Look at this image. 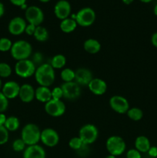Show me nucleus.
Segmentation results:
<instances>
[{
    "instance_id": "5701e85b",
    "label": "nucleus",
    "mask_w": 157,
    "mask_h": 158,
    "mask_svg": "<svg viewBox=\"0 0 157 158\" xmlns=\"http://www.w3.org/2000/svg\"><path fill=\"white\" fill-rule=\"evenodd\" d=\"M77 25L78 24L75 19H72V18H67L62 20L60 23V29L65 33H70L76 29Z\"/></svg>"
},
{
    "instance_id": "c756f323",
    "label": "nucleus",
    "mask_w": 157,
    "mask_h": 158,
    "mask_svg": "<svg viewBox=\"0 0 157 158\" xmlns=\"http://www.w3.org/2000/svg\"><path fill=\"white\" fill-rule=\"evenodd\" d=\"M84 143H83L81 139L78 137H72V139H70L69 142V146L71 149L74 150V151H78L80 148L83 147V145Z\"/></svg>"
},
{
    "instance_id": "cd10ccee",
    "label": "nucleus",
    "mask_w": 157,
    "mask_h": 158,
    "mask_svg": "<svg viewBox=\"0 0 157 158\" xmlns=\"http://www.w3.org/2000/svg\"><path fill=\"white\" fill-rule=\"evenodd\" d=\"M61 78L64 83L73 81L75 80V71L70 68H65L61 72Z\"/></svg>"
},
{
    "instance_id": "6e6552de",
    "label": "nucleus",
    "mask_w": 157,
    "mask_h": 158,
    "mask_svg": "<svg viewBox=\"0 0 157 158\" xmlns=\"http://www.w3.org/2000/svg\"><path fill=\"white\" fill-rule=\"evenodd\" d=\"M44 108L46 114L53 117H61L66 112V105L61 100L52 99L45 104Z\"/></svg>"
},
{
    "instance_id": "393cba45",
    "label": "nucleus",
    "mask_w": 157,
    "mask_h": 158,
    "mask_svg": "<svg viewBox=\"0 0 157 158\" xmlns=\"http://www.w3.org/2000/svg\"><path fill=\"white\" fill-rule=\"evenodd\" d=\"M66 64V58L62 54H57L52 57L50 65L55 69H62Z\"/></svg>"
},
{
    "instance_id": "ddd939ff",
    "label": "nucleus",
    "mask_w": 157,
    "mask_h": 158,
    "mask_svg": "<svg viewBox=\"0 0 157 158\" xmlns=\"http://www.w3.org/2000/svg\"><path fill=\"white\" fill-rule=\"evenodd\" d=\"M27 26L26 20L19 16L14 17L10 20L8 26V30L9 33L13 35H19L25 32Z\"/></svg>"
},
{
    "instance_id": "a19ab883",
    "label": "nucleus",
    "mask_w": 157,
    "mask_h": 158,
    "mask_svg": "<svg viewBox=\"0 0 157 158\" xmlns=\"http://www.w3.org/2000/svg\"><path fill=\"white\" fill-rule=\"evenodd\" d=\"M11 2L12 4H13L14 6H20L21 7L22 6H23L24 4H26V0H9Z\"/></svg>"
},
{
    "instance_id": "09e8293b",
    "label": "nucleus",
    "mask_w": 157,
    "mask_h": 158,
    "mask_svg": "<svg viewBox=\"0 0 157 158\" xmlns=\"http://www.w3.org/2000/svg\"><path fill=\"white\" fill-rule=\"evenodd\" d=\"M106 158H116V157H115V156L111 155V154H109V155H108Z\"/></svg>"
},
{
    "instance_id": "79ce46f5",
    "label": "nucleus",
    "mask_w": 157,
    "mask_h": 158,
    "mask_svg": "<svg viewBox=\"0 0 157 158\" xmlns=\"http://www.w3.org/2000/svg\"><path fill=\"white\" fill-rule=\"evenodd\" d=\"M151 43L153 45V46L157 48V32L152 34V37H151Z\"/></svg>"
},
{
    "instance_id": "7c9ffc66",
    "label": "nucleus",
    "mask_w": 157,
    "mask_h": 158,
    "mask_svg": "<svg viewBox=\"0 0 157 158\" xmlns=\"http://www.w3.org/2000/svg\"><path fill=\"white\" fill-rule=\"evenodd\" d=\"M12 46V42L8 38L0 39V51L1 52H7L10 51Z\"/></svg>"
},
{
    "instance_id": "37998d69",
    "label": "nucleus",
    "mask_w": 157,
    "mask_h": 158,
    "mask_svg": "<svg viewBox=\"0 0 157 158\" xmlns=\"http://www.w3.org/2000/svg\"><path fill=\"white\" fill-rule=\"evenodd\" d=\"M6 119H7V117L5 115L4 113H1L0 114V126H4L5 123H6Z\"/></svg>"
},
{
    "instance_id": "a211bd4d",
    "label": "nucleus",
    "mask_w": 157,
    "mask_h": 158,
    "mask_svg": "<svg viewBox=\"0 0 157 158\" xmlns=\"http://www.w3.org/2000/svg\"><path fill=\"white\" fill-rule=\"evenodd\" d=\"M35 90L30 84H23L20 86L18 97L23 103H30L35 99Z\"/></svg>"
},
{
    "instance_id": "a18cd8bd",
    "label": "nucleus",
    "mask_w": 157,
    "mask_h": 158,
    "mask_svg": "<svg viewBox=\"0 0 157 158\" xmlns=\"http://www.w3.org/2000/svg\"><path fill=\"white\" fill-rule=\"evenodd\" d=\"M133 1H134V0H123V3H124V4H126V5L131 4V3H132Z\"/></svg>"
},
{
    "instance_id": "1a4fd4ad",
    "label": "nucleus",
    "mask_w": 157,
    "mask_h": 158,
    "mask_svg": "<svg viewBox=\"0 0 157 158\" xmlns=\"http://www.w3.org/2000/svg\"><path fill=\"white\" fill-rule=\"evenodd\" d=\"M26 20L29 24H32L35 26H41L44 20V13L39 7L35 6H31L27 8L25 13Z\"/></svg>"
},
{
    "instance_id": "39448f33",
    "label": "nucleus",
    "mask_w": 157,
    "mask_h": 158,
    "mask_svg": "<svg viewBox=\"0 0 157 158\" xmlns=\"http://www.w3.org/2000/svg\"><path fill=\"white\" fill-rule=\"evenodd\" d=\"M36 67L35 64L30 60H23L17 61L15 65V73L22 78H29L35 74Z\"/></svg>"
},
{
    "instance_id": "c9c22d12",
    "label": "nucleus",
    "mask_w": 157,
    "mask_h": 158,
    "mask_svg": "<svg viewBox=\"0 0 157 158\" xmlns=\"http://www.w3.org/2000/svg\"><path fill=\"white\" fill-rule=\"evenodd\" d=\"M141 153L136 149H130L126 154V158H141Z\"/></svg>"
},
{
    "instance_id": "7ed1b4c3",
    "label": "nucleus",
    "mask_w": 157,
    "mask_h": 158,
    "mask_svg": "<svg viewBox=\"0 0 157 158\" xmlns=\"http://www.w3.org/2000/svg\"><path fill=\"white\" fill-rule=\"evenodd\" d=\"M41 138V131L35 123H29L25 125L21 132V139L26 146L38 144Z\"/></svg>"
},
{
    "instance_id": "58836bf2",
    "label": "nucleus",
    "mask_w": 157,
    "mask_h": 158,
    "mask_svg": "<svg viewBox=\"0 0 157 158\" xmlns=\"http://www.w3.org/2000/svg\"><path fill=\"white\" fill-rule=\"evenodd\" d=\"M147 153L149 154V155L151 156L152 157H157V148L156 147H151Z\"/></svg>"
},
{
    "instance_id": "de8ad7c7",
    "label": "nucleus",
    "mask_w": 157,
    "mask_h": 158,
    "mask_svg": "<svg viewBox=\"0 0 157 158\" xmlns=\"http://www.w3.org/2000/svg\"><path fill=\"white\" fill-rule=\"evenodd\" d=\"M140 2H144V3H149L150 2H152V0H139Z\"/></svg>"
},
{
    "instance_id": "bb28decb",
    "label": "nucleus",
    "mask_w": 157,
    "mask_h": 158,
    "mask_svg": "<svg viewBox=\"0 0 157 158\" xmlns=\"http://www.w3.org/2000/svg\"><path fill=\"white\" fill-rule=\"evenodd\" d=\"M126 114H127L128 117L132 120H134V121H139L143 117V110L137 107L129 108Z\"/></svg>"
},
{
    "instance_id": "9d476101",
    "label": "nucleus",
    "mask_w": 157,
    "mask_h": 158,
    "mask_svg": "<svg viewBox=\"0 0 157 158\" xmlns=\"http://www.w3.org/2000/svg\"><path fill=\"white\" fill-rule=\"evenodd\" d=\"M63 98L69 100H75L81 95V87L75 81L64 83L61 86Z\"/></svg>"
},
{
    "instance_id": "e433bc0d",
    "label": "nucleus",
    "mask_w": 157,
    "mask_h": 158,
    "mask_svg": "<svg viewBox=\"0 0 157 158\" xmlns=\"http://www.w3.org/2000/svg\"><path fill=\"white\" fill-rule=\"evenodd\" d=\"M35 29H36V26H35L32 24H28L26 27L25 32L29 35H33L34 33H35Z\"/></svg>"
},
{
    "instance_id": "aec40b11",
    "label": "nucleus",
    "mask_w": 157,
    "mask_h": 158,
    "mask_svg": "<svg viewBox=\"0 0 157 158\" xmlns=\"http://www.w3.org/2000/svg\"><path fill=\"white\" fill-rule=\"evenodd\" d=\"M35 98L41 103H46L52 100V91L49 87L39 86L35 89Z\"/></svg>"
},
{
    "instance_id": "c85d7f7f",
    "label": "nucleus",
    "mask_w": 157,
    "mask_h": 158,
    "mask_svg": "<svg viewBox=\"0 0 157 158\" xmlns=\"http://www.w3.org/2000/svg\"><path fill=\"white\" fill-rule=\"evenodd\" d=\"M12 74V68L8 63H0V77L7 78Z\"/></svg>"
},
{
    "instance_id": "473e14b6",
    "label": "nucleus",
    "mask_w": 157,
    "mask_h": 158,
    "mask_svg": "<svg viewBox=\"0 0 157 158\" xmlns=\"http://www.w3.org/2000/svg\"><path fill=\"white\" fill-rule=\"evenodd\" d=\"M9 140V131L4 126H0V145L6 143Z\"/></svg>"
},
{
    "instance_id": "a878e982",
    "label": "nucleus",
    "mask_w": 157,
    "mask_h": 158,
    "mask_svg": "<svg viewBox=\"0 0 157 158\" xmlns=\"http://www.w3.org/2000/svg\"><path fill=\"white\" fill-rule=\"evenodd\" d=\"M19 120L16 117H14V116H11V117H7L6 123L4 125V127L8 131H12V132L17 131L18 129V127H19Z\"/></svg>"
},
{
    "instance_id": "dca6fc26",
    "label": "nucleus",
    "mask_w": 157,
    "mask_h": 158,
    "mask_svg": "<svg viewBox=\"0 0 157 158\" xmlns=\"http://www.w3.org/2000/svg\"><path fill=\"white\" fill-rule=\"evenodd\" d=\"M20 86L15 81H8L5 83L2 88V93L8 100H12L18 97Z\"/></svg>"
},
{
    "instance_id": "6ab92c4d",
    "label": "nucleus",
    "mask_w": 157,
    "mask_h": 158,
    "mask_svg": "<svg viewBox=\"0 0 157 158\" xmlns=\"http://www.w3.org/2000/svg\"><path fill=\"white\" fill-rule=\"evenodd\" d=\"M46 157L44 148L38 144L28 146L23 152V158H46Z\"/></svg>"
},
{
    "instance_id": "3c124183",
    "label": "nucleus",
    "mask_w": 157,
    "mask_h": 158,
    "mask_svg": "<svg viewBox=\"0 0 157 158\" xmlns=\"http://www.w3.org/2000/svg\"><path fill=\"white\" fill-rule=\"evenodd\" d=\"M39 1L42 2L46 3V2H49V1H50V0H39Z\"/></svg>"
},
{
    "instance_id": "f8f14e48",
    "label": "nucleus",
    "mask_w": 157,
    "mask_h": 158,
    "mask_svg": "<svg viewBox=\"0 0 157 158\" xmlns=\"http://www.w3.org/2000/svg\"><path fill=\"white\" fill-rule=\"evenodd\" d=\"M109 106L112 110L118 114H126L129 109V103L125 97L122 96H112L109 100Z\"/></svg>"
},
{
    "instance_id": "9b49d317",
    "label": "nucleus",
    "mask_w": 157,
    "mask_h": 158,
    "mask_svg": "<svg viewBox=\"0 0 157 158\" xmlns=\"http://www.w3.org/2000/svg\"><path fill=\"white\" fill-rule=\"evenodd\" d=\"M40 141L49 148H53L59 142V136L52 128H45L41 131Z\"/></svg>"
},
{
    "instance_id": "c03bdc74",
    "label": "nucleus",
    "mask_w": 157,
    "mask_h": 158,
    "mask_svg": "<svg viewBox=\"0 0 157 158\" xmlns=\"http://www.w3.org/2000/svg\"><path fill=\"white\" fill-rule=\"evenodd\" d=\"M5 13V7H4V5L0 2V18L4 15Z\"/></svg>"
},
{
    "instance_id": "49530a36",
    "label": "nucleus",
    "mask_w": 157,
    "mask_h": 158,
    "mask_svg": "<svg viewBox=\"0 0 157 158\" xmlns=\"http://www.w3.org/2000/svg\"><path fill=\"white\" fill-rule=\"evenodd\" d=\"M153 12H154V14H155V15H156V16H157V4L155 5V7H154Z\"/></svg>"
},
{
    "instance_id": "4c0bfd02",
    "label": "nucleus",
    "mask_w": 157,
    "mask_h": 158,
    "mask_svg": "<svg viewBox=\"0 0 157 158\" xmlns=\"http://www.w3.org/2000/svg\"><path fill=\"white\" fill-rule=\"evenodd\" d=\"M89 145H86V144H83V147L80 148L78 151H77V152L80 154V155H83V156H86V154L89 153Z\"/></svg>"
},
{
    "instance_id": "423d86ee",
    "label": "nucleus",
    "mask_w": 157,
    "mask_h": 158,
    "mask_svg": "<svg viewBox=\"0 0 157 158\" xmlns=\"http://www.w3.org/2000/svg\"><path fill=\"white\" fill-rule=\"evenodd\" d=\"M99 136V131L96 127L91 123L82 127L78 132V137L82 140L84 144L89 145L93 143L97 140Z\"/></svg>"
},
{
    "instance_id": "0eeeda50",
    "label": "nucleus",
    "mask_w": 157,
    "mask_h": 158,
    "mask_svg": "<svg viewBox=\"0 0 157 158\" xmlns=\"http://www.w3.org/2000/svg\"><path fill=\"white\" fill-rule=\"evenodd\" d=\"M95 12L89 7L83 8L75 14V21L77 24L83 27L92 26L95 20Z\"/></svg>"
},
{
    "instance_id": "b1692460",
    "label": "nucleus",
    "mask_w": 157,
    "mask_h": 158,
    "mask_svg": "<svg viewBox=\"0 0 157 158\" xmlns=\"http://www.w3.org/2000/svg\"><path fill=\"white\" fill-rule=\"evenodd\" d=\"M34 38L38 42H41V43H44V42L47 41L49 40V32L46 29V28L43 27L42 26H36V29H35V33L33 35Z\"/></svg>"
},
{
    "instance_id": "f704fd0d",
    "label": "nucleus",
    "mask_w": 157,
    "mask_h": 158,
    "mask_svg": "<svg viewBox=\"0 0 157 158\" xmlns=\"http://www.w3.org/2000/svg\"><path fill=\"white\" fill-rule=\"evenodd\" d=\"M52 91V99L53 100H61L63 98V93L61 86H56Z\"/></svg>"
},
{
    "instance_id": "f3484780",
    "label": "nucleus",
    "mask_w": 157,
    "mask_h": 158,
    "mask_svg": "<svg viewBox=\"0 0 157 158\" xmlns=\"http://www.w3.org/2000/svg\"><path fill=\"white\" fill-rule=\"evenodd\" d=\"M88 88L95 95L101 96L106 92L107 84L102 79L93 78L88 85Z\"/></svg>"
},
{
    "instance_id": "4be33fe9",
    "label": "nucleus",
    "mask_w": 157,
    "mask_h": 158,
    "mask_svg": "<svg viewBox=\"0 0 157 158\" xmlns=\"http://www.w3.org/2000/svg\"><path fill=\"white\" fill-rule=\"evenodd\" d=\"M83 48L88 53L96 54L101 49V44L95 39H89L84 42Z\"/></svg>"
},
{
    "instance_id": "4468645a",
    "label": "nucleus",
    "mask_w": 157,
    "mask_h": 158,
    "mask_svg": "<svg viewBox=\"0 0 157 158\" xmlns=\"http://www.w3.org/2000/svg\"><path fill=\"white\" fill-rule=\"evenodd\" d=\"M54 13L58 19H66L69 18L71 13V5L66 0H59L54 7Z\"/></svg>"
},
{
    "instance_id": "412c9836",
    "label": "nucleus",
    "mask_w": 157,
    "mask_h": 158,
    "mask_svg": "<svg viewBox=\"0 0 157 158\" xmlns=\"http://www.w3.org/2000/svg\"><path fill=\"white\" fill-rule=\"evenodd\" d=\"M135 148L140 153H147L151 148L150 141L145 136H139L135 140Z\"/></svg>"
},
{
    "instance_id": "2f4dec72",
    "label": "nucleus",
    "mask_w": 157,
    "mask_h": 158,
    "mask_svg": "<svg viewBox=\"0 0 157 158\" xmlns=\"http://www.w3.org/2000/svg\"><path fill=\"white\" fill-rule=\"evenodd\" d=\"M26 143H24L22 140L21 138L20 139H16L15 140H14V142L12 143V149L15 151V152H21V151H25L26 149Z\"/></svg>"
},
{
    "instance_id": "f257e3e1",
    "label": "nucleus",
    "mask_w": 157,
    "mask_h": 158,
    "mask_svg": "<svg viewBox=\"0 0 157 158\" xmlns=\"http://www.w3.org/2000/svg\"><path fill=\"white\" fill-rule=\"evenodd\" d=\"M34 75L35 80L39 86L49 87L55 82V69L49 63H42L36 67Z\"/></svg>"
},
{
    "instance_id": "20e7f679",
    "label": "nucleus",
    "mask_w": 157,
    "mask_h": 158,
    "mask_svg": "<svg viewBox=\"0 0 157 158\" xmlns=\"http://www.w3.org/2000/svg\"><path fill=\"white\" fill-rule=\"evenodd\" d=\"M106 149L109 154L115 157L119 156L125 152L126 148V142L119 136H111L106 143Z\"/></svg>"
},
{
    "instance_id": "8fccbe9b",
    "label": "nucleus",
    "mask_w": 157,
    "mask_h": 158,
    "mask_svg": "<svg viewBox=\"0 0 157 158\" xmlns=\"http://www.w3.org/2000/svg\"><path fill=\"white\" fill-rule=\"evenodd\" d=\"M2 80L1 79H0V90H1L2 89Z\"/></svg>"
},
{
    "instance_id": "72a5a7b5",
    "label": "nucleus",
    "mask_w": 157,
    "mask_h": 158,
    "mask_svg": "<svg viewBox=\"0 0 157 158\" xmlns=\"http://www.w3.org/2000/svg\"><path fill=\"white\" fill-rule=\"evenodd\" d=\"M8 107H9V100L5 97L2 91H0V114L6 112Z\"/></svg>"
},
{
    "instance_id": "f03ea898",
    "label": "nucleus",
    "mask_w": 157,
    "mask_h": 158,
    "mask_svg": "<svg viewBox=\"0 0 157 158\" xmlns=\"http://www.w3.org/2000/svg\"><path fill=\"white\" fill-rule=\"evenodd\" d=\"M32 45L26 40H18L12 43L10 49L11 56L17 61L28 60L32 55Z\"/></svg>"
},
{
    "instance_id": "2eb2a0df",
    "label": "nucleus",
    "mask_w": 157,
    "mask_h": 158,
    "mask_svg": "<svg viewBox=\"0 0 157 158\" xmlns=\"http://www.w3.org/2000/svg\"><path fill=\"white\" fill-rule=\"evenodd\" d=\"M93 79L92 73L86 68H79L75 71V82L80 86H87Z\"/></svg>"
},
{
    "instance_id": "ea45409f",
    "label": "nucleus",
    "mask_w": 157,
    "mask_h": 158,
    "mask_svg": "<svg viewBox=\"0 0 157 158\" xmlns=\"http://www.w3.org/2000/svg\"><path fill=\"white\" fill-rule=\"evenodd\" d=\"M42 60V54L39 53V52H37V53H35V56H34L32 62H33L35 64H36V63H39Z\"/></svg>"
}]
</instances>
